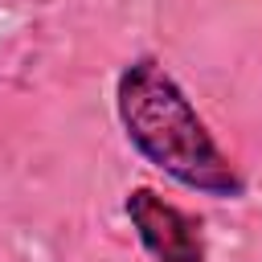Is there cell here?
<instances>
[{"mask_svg": "<svg viewBox=\"0 0 262 262\" xmlns=\"http://www.w3.org/2000/svg\"><path fill=\"white\" fill-rule=\"evenodd\" d=\"M123 209L151 262H205L201 221L192 213H184L180 205L164 201L156 188H147V184L131 188Z\"/></svg>", "mask_w": 262, "mask_h": 262, "instance_id": "cell-2", "label": "cell"}, {"mask_svg": "<svg viewBox=\"0 0 262 262\" xmlns=\"http://www.w3.org/2000/svg\"><path fill=\"white\" fill-rule=\"evenodd\" d=\"M115 115L123 123L127 143L176 184L201 196H217V201L246 196V176L217 147L192 98L164 70L160 57L143 53L123 66L115 82Z\"/></svg>", "mask_w": 262, "mask_h": 262, "instance_id": "cell-1", "label": "cell"}]
</instances>
